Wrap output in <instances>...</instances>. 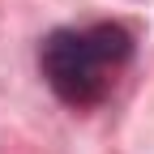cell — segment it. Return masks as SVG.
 <instances>
[{
  "label": "cell",
  "mask_w": 154,
  "mask_h": 154,
  "mask_svg": "<svg viewBox=\"0 0 154 154\" xmlns=\"http://www.w3.org/2000/svg\"><path fill=\"white\" fill-rule=\"evenodd\" d=\"M133 34L120 22H94V26H60L38 43V73L51 86V94L73 111H90L133 64Z\"/></svg>",
  "instance_id": "1"
}]
</instances>
